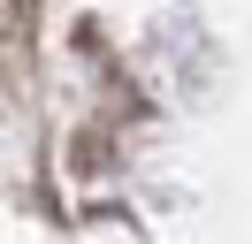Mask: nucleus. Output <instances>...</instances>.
Listing matches in <instances>:
<instances>
[]
</instances>
